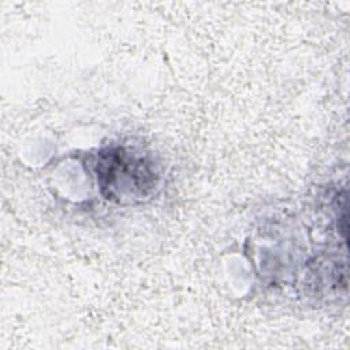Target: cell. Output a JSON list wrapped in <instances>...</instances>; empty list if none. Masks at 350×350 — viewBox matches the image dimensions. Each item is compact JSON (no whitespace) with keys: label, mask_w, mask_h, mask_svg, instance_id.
<instances>
[{"label":"cell","mask_w":350,"mask_h":350,"mask_svg":"<svg viewBox=\"0 0 350 350\" xmlns=\"http://www.w3.org/2000/svg\"><path fill=\"white\" fill-rule=\"evenodd\" d=\"M96 168L101 193L108 200L141 198L154 187L156 174L150 164L123 148L101 150Z\"/></svg>","instance_id":"obj_1"}]
</instances>
